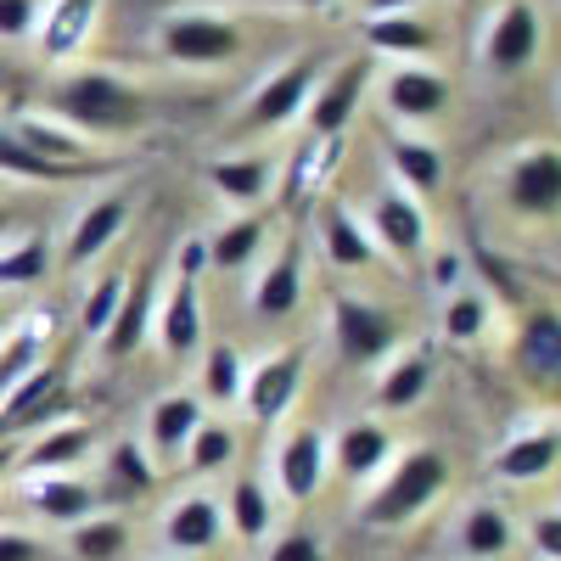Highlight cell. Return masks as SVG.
I'll return each mask as SVG.
<instances>
[{
	"label": "cell",
	"instance_id": "6da1fadb",
	"mask_svg": "<svg viewBox=\"0 0 561 561\" xmlns=\"http://www.w3.org/2000/svg\"><path fill=\"white\" fill-rule=\"evenodd\" d=\"M51 107L68 118V124H79V129H90V135H124V129H135L140 124V96H135V84H124L118 73H107V68H79V73H68L57 90H51Z\"/></svg>",
	"mask_w": 561,
	"mask_h": 561
},
{
	"label": "cell",
	"instance_id": "7a4b0ae2",
	"mask_svg": "<svg viewBox=\"0 0 561 561\" xmlns=\"http://www.w3.org/2000/svg\"><path fill=\"white\" fill-rule=\"evenodd\" d=\"M444 483H449V460L438 449H410L388 472V483L365 500L359 517H365V528H399L415 511H427L444 494Z\"/></svg>",
	"mask_w": 561,
	"mask_h": 561
},
{
	"label": "cell",
	"instance_id": "3957f363",
	"mask_svg": "<svg viewBox=\"0 0 561 561\" xmlns=\"http://www.w3.org/2000/svg\"><path fill=\"white\" fill-rule=\"evenodd\" d=\"M332 332H337V354L348 365H377L399 343V320L365 298H332Z\"/></svg>",
	"mask_w": 561,
	"mask_h": 561
},
{
	"label": "cell",
	"instance_id": "277c9868",
	"mask_svg": "<svg viewBox=\"0 0 561 561\" xmlns=\"http://www.w3.org/2000/svg\"><path fill=\"white\" fill-rule=\"evenodd\" d=\"M298 388H304V354L287 348V354H270L253 370H242V393L237 399H242V410L259 421V427H270V421H280L293 410Z\"/></svg>",
	"mask_w": 561,
	"mask_h": 561
},
{
	"label": "cell",
	"instance_id": "5b68a950",
	"mask_svg": "<svg viewBox=\"0 0 561 561\" xmlns=\"http://www.w3.org/2000/svg\"><path fill=\"white\" fill-rule=\"evenodd\" d=\"M163 51L174 62H225L242 51V28L219 12H180L163 23Z\"/></svg>",
	"mask_w": 561,
	"mask_h": 561
},
{
	"label": "cell",
	"instance_id": "8992f818",
	"mask_svg": "<svg viewBox=\"0 0 561 561\" xmlns=\"http://www.w3.org/2000/svg\"><path fill=\"white\" fill-rule=\"evenodd\" d=\"M320 73V62L314 57H298V62H287L280 73H270L264 84H259V96L248 102V124H259V129H280V124H293L298 113H304V102L314 96V79Z\"/></svg>",
	"mask_w": 561,
	"mask_h": 561
},
{
	"label": "cell",
	"instance_id": "52a82bcc",
	"mask_svg": "<svg viewBox=\"0 0 561 561\" xmlns=\"http://www.w3.org/2000/svg\"><path fill=\"white\" fill-rule=\"evenodd\" d=\"M325 433L320 427H298V433H287V444L275 449V483H280V494L287 500H314L320 494V483H325Z\"/></svg>",
	"mask_w": 561,
	"mask_h": 561
},
{
	"label": "cell",
	"instance_id": "ba28073f",
	"mask_svg": "<svg viewBox=\"0 0 561 561\" xmlns=\"http://www.w3.org/2000/svg\"><path fill=\"white\" fill-rule=\"evenodd\" d=\"M90 455H96V433H90L84 421H68V427L39 433V438L18 455V466H23L28 478H57V472H79Z\"/></svg>",
	"mask_w": 561,
	"mask_h": 561
},
{
	"label": "cell",
	"instance_id": "9c48e42d",
	"mask_svg": "<svg viewBox=\"0 0 561 561\" xmlns=\"http://www.w3.org/2000/svg\"><path fill=\"white\" fill-rule=\"evenodd\" d=\"M539 39H545L539 12L528 7V0H511V7L494 18V28H489V68H494V73L528 68L534 51H539Z\"/></svg>",
	"mask_w": 561,
	"mask_h": 561
},
{
	"label": "cell",
	"instance_id": "30bf717a",
	"mask_svg": "<svg viewBox=\"0 0 561 561\" xmlns=\"http://www.w3.org/2000/svg\"><path fill=\"white\" fill-rule=\"evenodd\" d=\"M556 203H561V158L550 147L523 152L517 169H511V208L528 219H550Z\"/></svg>",
	"mask_w": 561,
	"mask_h": 561
},
{
	"label": "cell",
	"instance_id": "8fae6325",
	"mask_svg": "<svg viewBox=\"0 0 561 561\" xmlns=\"http://www.w3.org/2000/svg\"><path fill=\"white\" fill-rule=\"evenodd\" d=\"M225 539V511L208 494H185L169 517H163V545L180 556H203Z\"/></svg>",
	"mask_w": 561,
	"mask_h": 561
},
{
	"label": "cell",
	"instance_id": "7c38bea8",
	"mask_svg": "<svg viewBox=\"0 0 561 561\" xmlns=\"http://www.w3.org/2000/svg\"><path fill=\"white\" fill-rule=\"evenodd\" d=\"M57 404H62V393H57V370H51V365H34L23 382H12L7 393H0V433L45 427Z\"/></svg>",
	"mask_w": 561,
	"mask_h": 561
},
{
	"label": "cell",
	"instance_id": "4fadbf2b",
	"mask_svg": "<svg viewBox=\"0 0 561 561\" xmlns=\"http://www.w3.org/2000/svg\"><path fill=\"white\" fill-rule=\"evenodd\" d=\"M152 309H158V270H140L124 287V304H118V314L107 320V332H102L113 359L140 348V337H147V325H152Z\"/></svg>",
	"mask_w": 561,
	"mask_h": 561
},
{
	"label": "cell",
	"instance_id": "5bb4252c",
	"mask_svg": "<svg viewBox=\"0 0 561 561\" xmlns=\"http://www.w3.org/2000/svg\"><path fill=\"white\" fill-rule=\"evenodd\" d=\"M152 320H158V343H163V354L185 359L192 348H203V309H197V280H174V287H169V298H158Z\"/></svg>",
	"mask_w": 561,
	"mask_h": 561
},
{
	"label": "cell",
	"instance_id": "9a60e30c",
	"mask_svg": "<svg viewBox=\"0 0 561 561\" xmlns=\"http://www.w3.org/2000/svg\"><path fill=\"white\" fill-rule=\"evenodd\" d=\"M365 79H370V62H348V68H337L332 79H325V90L309 102V129H314L320 140H332V135L359 113V102H365Z\"/></svg>",
	"mask_w": 561,
	"mask_h": 561
},
{
	"label": "cell",
	"instance_id": "2e32d148",
	"mask_svg": "<svg viewBox=\"0 0 561 561\" xmlns=\"http://www.w3.org/2000/svg\"><path fill=\"white\" fill-rule=\"evenodd\" d=\"M34 483V517L39 523H57V528H73V523H84L90 511H96V489H90L79 472H57V478H28Z\"/></svg>",
	"mask_w": 561,
	"mask_h": 561
},
{
	"label": "cell",
	"instance_id": "e0dca14e",
	"mask_svg": "<svg viewBox=\"0 0 561 561\" xmlns=\"http://www.w3.org/2000/svg\"><path fill=\"white\" fill-rule=\"evenodd\" d=\"M337 460V472L343 478H370V472H382L388 455H393V433L382 427V421H348V427L337 433V444L325 449Z\"/></svg>",
	"mask_w": 561,
	"mask_h": 561
},
{
	"label": "cell",
	"instance_id": "ac0fdd59",
	"mask_svg": "<svg viewBox=\"0 0 561 561\" xmlns=\"http://www.w3.org/2000/svg\"><path fill=\"white\" fill-rule=\"evenodd\" d=\"M298 304H304V259H298V242H287V248L270 259V270L259 275L253 309H259L264 320H287Z\"/></svg>",
	"mask_w": 561,
	"mask_h": 561
},
{
	"label": "cell",
	"instance_id": "d6986e66",
	"mask_svg": "<svg viewBox=\"0 0 561 561\" xmlns=\"http://www.w3.org/2000/svg\"><path fill=\"white\" fill-rule=\"evenodd\" d=\"M370 230H377V242L393 248L399 259L427 248V214H421L404 192H382L377 203H370Z\"/></svg>",
	"mask_w": 561,
	"mask_h": 561
},
{
	"label": "cell",
	"instance_id": "ffe728a7",
	"mask_svg": "<svg viewBox=\"0 0 561 561\" xmlns=\"http://www.w3.org/2000/svg\"><path fill=\"white\" fill-rule=\"evenodd\" d=\"M203 427V399L197 393H163L147 415V438H152V455H185L192 433Z\"/></svg>",
	"mask_w": 561,
	"mask_h": 561
},
{
	"label": "cell",
	"instance_id": "44dd1931",
	"mask_svg": "<svg viewBox=\"0 0 561 561\" xmlns=\"http://www.w3.org/2000/svg\"><path fill=\"white\" fill-rule=\"evenodd\" d=\"M388 107L399 118H438L449 107V79L438 68H399L388 79Z\"/></svg>",
	"mask_w": 561,
	"mask_h": 561
},
{
	"label": "cell",
	"instance_id": "7402d4cb",
	"mask_svg": "<svg viewBox=\"0 0 561 561\" xmlns=\"http://www.w3.org/2000/svg\"><path fill=\"white\" fill-rule=\"evenodd\" d=\"M124 219H129V203L124 197H96L84 214H79V225L68 230V264L79 270V264H90L102 248H113V237L124 230Z\"/></svg>",
	"mask_w": 561,
	"mask_h": 561
},
{
	"label": "cell",
	"instance_id": "603a6c76",
	"mask_svg": "<svg viewBox=\"0 0 561 561\" xmlns=\"http://www.w3.org/2000/svg\"><path fill=\"white\" fill-rule=\"evenodd\" d=\"M96 12H102V0H57V12L45 18V34H39V51L62 62L73 57L79 45L90 39V28H96Z\"/></svg>",
	"mask_w": 561,
	"mask_h": 561
},
{
	"label": "cell",
	"instance_id": "cb8c5ba5",
	"mask_svg": "<svg viewBox=\"0 0 561 561\" xmlns=\"http://www.w3.org/2000/svg\"><path fill=\"white\" fill-rule=\"evenodd\" d=\"M517 359H523V370L534 382H556V370H561V325H556V314L550 309H534L528 314V325H523V343H517Z\"/></svg>",
	"mask_w": 561,
	"mask_h": 561
},
{
	"label": "cell",
	"instance_id": "d4e9b609",
	"mask_svg": "<svg viewBox=\"0 0 561 561\" xmlns=\"http://www.w3.org/2000/svg\"><path fill=\"white\" fill-rule=\"evenodd\" d=\"M208 174H214V185L230 203H259V197H270V185H275V163L259 158V152L219 158V163H208Z\"/></svg>",
	"mask_w": 561,
	"mask_h": 561
},
{
	"label": "cell",
	"instance_id": "484cf974",
	"mask_svg": "<svg viewBox=\"0 0 561 561\" xmlns=\"http://www.w3.org/2000/svg\"><path fill=\"white\" fill-rule=\"evenodd\" d=\"M320 242H325V259H332L337 270H365L370 264V237L343 203H332L320 214Z\"/></svg>",
	"mask_w": 561,
	"mask_h": 561
},
{
	"label": "cell",
	"instance_id": "4316f807",
	"mask_svg": "<svg viewBox=\"0 0 561 561\" xmlns=\"http://www.w3.org/2000/svg\"><path fill=\"white\" fill-rule=\"evenodd\" d=\"M556 466V427H545V433H528V438H511L505 449H500V460H494V472L505 478V483H534V478H545Z\"/></svg>",
	"mask_w": 561,
	"mask_h": 561
},
{
	"label": "cell",
	"instance_id": "83f0119b",
	"mask_svg": "<svg viewBox=\"0 0 561 561\" xmlns=\"http://www.w3.org/2000/svg\"><path fill=\"white\" fill-rule=\"evenodd\" d=\"M225 523H230V534H237V539L259 545V539L270 534V523H275L270 489H264L259 478H237V489H230V511H225Z\"/></svg>",
	"mask_w": 561,
	"mask_h": 561
},
{
	"label": "cell",
	"instance_id": "f1b7e54d",
	"mask_svg": "<svg viewBox=\"0 0 561 561\" xmlns=\"http://www.w3.org/2000/svg\"><path fill=\"white\" fill-rule=\"evenodd\" d=\"M427 382H433V359H427V354H404V359H393V365L382 370L377 404H382V410H415L421 393H427Z\"/></svg>",
	"mask_w": 561,
	"mask_h": 561
},
{
	"label": "cell",
	"instance_id": "f546056e",
	"mask_svg": "<svg viewBox=\"0 0 561 561\" xmlns=\"http://www.w3.org/2000/svg\"><path fill=\"white\" fill-rule=\"evenodd\" d=\"M7 135L23 140V147L34 158H45V163H84V140L68 135V129H57V124H45V118H18Z\"/></svg>",
	"mask_w": 561,
	"mask_h": 561
},
{
	"label": "cell",
	"instance_id": "4dcf8cb0",
	"mask_svg": "<svg viewBox=\"0 0 561 561\" xmlns=\"http://www.w3.org/2000/svg\"><path fill=\"white\" fill-rule=\"evenodd\" d=\"M365 39H370V51H399V57H421V51L438 45V34L427 23H415V18H370Z\"/></svg>",
	"mask_w": 561,
	"mask_h": 561
},
{
	"label": "cell",
	"instance_id": "1f68e13d",
	"mask_svg": "<svg viewBox=\"0 0 561 561\" xmlns=\"http://www.w3.org/2000/svg\"><path fill=\"white\" fill-rule=\"evenodd\" d=\"M388 158H393V169L410 192H438L444 185V152L427 147V140H393Z\"/></svg>",
	"mask_w": 561,
	"mask_h": 561
},
{
	"label": "cell",
	"instance_id": "d6a6232c",
	"mask_svg": "<svg viewBox=\"0 0 561 561\" xmlns=\"http://www.w3.org/2000/svg\"><path fill=\"white\" fill-rule=\"evenodd\" d=\"M460 545H466V556H478V561L505 556V550H511V523H505V511L472 505V511H466V523H460Z\"/></svg>",
	"mask_w": 561,
	"mask_h": 561
},
{
	"label": "cell",
	"instance_id": "836d02e7",
	"mask_svg": "<svg viewBox=\"0 0 561 561\" xmlns=\"http://www.w3.org/2000/svg\"><path fill=\"white\" fill-rule=\"evenodd\" d=\"M264 219H237V225H225L219 237L208 242V264H219V270H242V264H253L259 259V248H264Z\"/></svg>",
	"mask_w": 561,
	"mask_h": 561
},
{
	"label": "cell",
	"instance_id": "e575fe53",
	"mask_svg": "<svg viewBox=\"0 0 561 561\" xmlns=\"http://www.w3.org/2000/svg\"><path fill=\"white\" fill-rule=\"evenodd\" d=\"M68 545H73L79 561H113V556L129 545V528H124L118 517H84V523H73Z\"/></svg>",
	"mask_w": 561,
	"mask_h": 561
},
{
	"label": "cell",
	"instance_id": "d590c367",
	"mask_svg": "<svg viewBox=\"0 0 561 561\" xmlns=\"http://www.w3.org/2000/svg\"><path fill=\"white\" fill-rule=\"evenodd\" d=\"M185 460H192V472H225L230 460H237V433L225 427V421H203V427L192 433V444H185Z\"/></svg>",
	"mask_w": 561,
	"mask_h": 561
},
{
	"label": "cell",
	"instance_id": "8d00e7d4",
	"mask_svg": "<svg viewBox=\"0 0 561 561\" xmlns=\"http://www.w3.org/2000/svg\"><path fill=\"white\" fill-rule=\"evenodd\" d=\"M0 174H18V180H79V174H90L84 163H45V158H34L23 140H12V135H0Z\"/></svg>",
	"mask_w": 561,
	"mask_h": 561
},
{
	"label": "cell",
	"instance_id": "74e56055",
	"mask_svg": "<svg viewBox=\"0 0 561 561\" xmlns=\"http://www.w3.org/2000/svg\"><path fill=\"white\" fill-rule=\"evenodd\" d=\"M203 393L214 404H237V393H242V354L230 343H214L203 354Z\"/></svg>",
	"mask_w": 561,
	"mask_h": 561
},
{
	"label": "cell",
	"instance_id": "f35d334b",
	"mask_svg": "<svg viewBox=\"0 0 561 561\" xmlns=\"http://www.w3.org/2000/svg\"><path fill=\"white\" fill-rule=\"evenodd\" d=\"M45 275H51V248L39 237L18 242L12 253H0V287H39Z\"/></svg>",
	"mask_w": 561,
	"mask_h": 561
},
{
	"label": "cell",
	"instance_id": "ab89813d",
	"mask_svg": "<svg viewBox=\"0 0 561 561\" xmlns=\"http://www.w3.org/2000/svg\"><path fill=\"white\" fill-rule=\"evenodd\" d=\"M107 466H113V483H118V494H147L152 483H158V472H152V455L140 449L135 438H124V444H113V455H107Z\"/></svg>",
	"mask_w": 561,
	"mask_h": 561
},
{
	"label": "cell",
	"instance_id": "60d3db41",
	"mask_svg": "<svg viewBox=\"0 0 561 561\" xmlns=\"http://www.w3.org/2000/svg\"><path fill=\"white\" fill-rule=\"evenodd\" d=\"M444 332H449L455 343L483 337V332H489V298H483V293H449V304H444Z\"/></svg>",
	"mask_w": 561,
	"mask_h": 561
},
{
	"label": "cell",
	"instance_id": "b9f144b4",
	"mask_svg": "<svg viewBox=\"0 0 561 561\" xmlns=\"http://www.w3.org/2000/svg\"><path fill=\"white\" fill-rule=\"evenodd\" d=\"M39 348H45L39 332H18L12 343H0V393H7L12 382H23L28 370L39 365Z\"/></svg>",
	"mask_w": 561,
	"mask_h": 561
},
{
	"label": "cell",
	"instance_id": "7bdbcfd3",
	"mask_svg": "<svg viewBox=\"0 0 561 561\" xmlns=\"http://www.w3.org/2000/svg\"><path fill=\"white\" fill-rule=\"evenodd\" d=\"M118 304H124V275H102L96 287H90V298H84V314H79V320H84V332H96V337H102V332H107V320L118 314Z\"/></svg>",
	"mask_w": 561,
	"mask_h": 561
},
{
	"label": "cell",
	"instance_id": "ee69618b",
	"mask_svg": "<svg viewBox=\"0 0 561 561\" xmlns=\"http://www.w3.org/2000/svg\"><path fill=\"white\" fill-rule=\"evenodd\" d=\"M203 270H208V242H203V237H185L180 253H174V275H180V280H197Z\"/></svg>",
	"mask_w": 561,
	"mask_h": 561
},
{
	"label": "cell",
	"instance_id": "f6af8a7d",
	"mask_svg": "<svg viewBox=\"0 0 561 561\" xmlns=\"http://www.w3.org/2000/svg\"><path fill=\"white\" fill-rule=\"evenodd\" d=\"M270 561H320V539L314 534H287V539H275Z\"/></svg>",
	"mask_w": 561,
	"mask_h": 561
},
{
	"label": "cell",
	"instance_id": "bcb514c9",
	"mask_svg": "<svg viewBox=\"0 0 561 561\" xmlns=\"http://www.w3.org/2000/svg\"><path fill=\"white\" fill-rule=\"evenodd\" d=\"M34 28V0H0V34L18 39Z\"/></svg>",
	"mask_w": 561,
	"mask_h": 561
},
{
	"label": "cell",
	"instance_id": "7dc6e473",
	"mask_svg": "<svg viewBox=\"0 0 561 561\" xmlns=\"http://www.w3.org/2000/svg\"><path fill=\"white\" fill-rule=\"evenodd\" d=\"M0 561H45V545L28 534H0Z\"/></svg>",
	"mask_w": 561,
	"mask_h": 561
},
{
	"label": "cell",
	"instance_id": "c3c4849f",
	"mask_svg": "<svg viewBox=\"0 0 561 561\" xmlns=\"http://www.w3.org/2000/svg\"><path fill=\"white\" fill-rule=\"evenodd\" d=\"M534 545L545 561H561V523H556V511H545V517L534 523Z\"/></svg>",
	"mask_w": 561,
	"mask_h": 561
},
{
	"label": "cell",
	"instance_id": "681fc988",
	"mask_svg": "<svg viewBox=\"0 0 561 561\" xmlns=\"http://www.w3.org/2000/svg\"><path fill=\"white\" fill-rule=\"evenodd\" d=\"M455 280H460V253H438L433 259V287H444V293H455Z\"/></svg>",
	"mask_w": 561,
	"mask_h": 561
},
{
	"label": "cell",
	"instance_id": "f907efd6",
	"mask_svg": "<svg viewBox=\"0 0 561 561\" xmlns=\"http://www.w3.org/2000/svg\"><path fill=\"white\" fill-rule=\"evenodd\" d=\"M410 7H421V0H365L370 18H404Z\"/></svg>",
	"mask_w": 561,
	"mask_h": 561
},
{
	"label": "cell",
	"instance_id": "816d5d0a",
	"mask_svg": "<svg viewBox=\"0 0 561 561\" xmlns=\"http://www.w3.org/2000/svg\"><path fill=\"white\" fill-rule=\"evenodd\" d=\"M12 466H18V444H0V478H7Z\"/></svg>",
	"mask_w": 561,
	"mask_h": 561
},
{
	"label": "cell",
	"instance_id": "f5cc1de1",
	"mask_svg": "<svg viewBox=\"0 0 561 561\" xmlns=\"http://www.w3.org/2000/svg\"><path fill=\"white\" fill-rule=\"evenodd\" d=\"M280 7H332V0H280Z\"/></svg>",
	"mask_w": 561,
	"mask_h": 561
},
{
	"label": "cell",
	"instance_id": "db71d44e",
	"mask_svg": "<svg viewBox=\"0 0 561 561\" xmlns=\"http://www.w3.org/2000/svg\"><path fill=\"white\" fill-rule=\"evenodd\" d=\"M7 325H12V309H7V304H0V337H7Z\"/></svg>",
	"mask_w": 561,
	"mask_h": 561
},
{
	"label": "cell",
	"instance_id": "11a10c76",
	"mask_svg": "<svg viewBox=\"0 0 561 561\" xmlns=\"http://www.w3.org/2000/svg\"><path fill=\"white\" fill-rule=\"evenodd\" d=\"M7 225H12V208H0V237H7Z\"/></svg>",
	"mask_w": 561,
	"mask_h": 561
},
{
	"label": "cell",
	"instance_id": "9f6ffc18",
	"mask_svg": "<svg viewBox=\"0 0 561 561\" xmlns=\"http://www.w3.org/2000/svg\"><path fill=\"white\" fill-rule=\"evenodd\" d=\"M466 7H472V0H466Z\"/></svg>",
	"mask_w": 561,
	"mask_h": 561
}]
</instances>
